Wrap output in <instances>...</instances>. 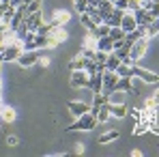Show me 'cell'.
<instances>
[{
    "label": "cell",
    "instance_id": "21",
    "mask_svg": "<svg viewBox=\"0 0 159 157\" xmlns=\"http://www.w3.org/2000/svg\"><path fill=\"white\" fill-rule=\"evenodd\" d=\"M82 69H84V56L78 54L69 60V71H82Z\"/></svg>",
    "mask_w": 159,
    "mask_h": 157
},
{
    "label": "cell",
    "instance_id": "22",
    "mask_svg": "<svg viewBox=\"0 0 159 157\" xmlns=\"http://www.w3.org/2000/svg\"><path fill=\"white\" fill-rule=\"evenodd\" d=\"M114 140H118V131H106L103 136L97 138V144H110Z\"/></svg>",
    "mask_w": 159,
    "mask_h": 157
},
{
    "label": "cell",
    "instance_id": "30",
    "mask_svg": "<svg viewBox=\"0 0 159 157\" xmlns=\"http://www.w3.org/2000/svg\"><path fill=\"white\" fill-rule=\"evenodd\" d=\"M73 7L78 13H86L88 11V0H73Z\"/></svg>",
    "mask_w": 159,
    "mask_h": 157
},
{
    "label": "cell",
    "instance_id": "28",
    "mask_svg": "<svg viewBox=\"0 0 159 157\" xmlns=\"http://www.w3.org/2000/svg\"><path fill=\"white\" fill-rule=\"evenodd\" d=\"M148 131V123L146 121H138L135 123V129H133V136H144Z\"/></svg>",
    "mask_w": 159,
    "mask_h": 157
},
{
    "label": "cell",
    "instance_id": "3",
    "mask_svg": "<svg viewBox=\"0 0 159 157\" xmlns=\"http://www.w3.org/2000/svg\"><path fill=\"white\" fill-rule=\"evenodd\" d=\"M24 52V39H15V41H11L7 48H4V52L0 54V58H2V62H13V60H17L20 58V54Z\"/></svg>",
    "mask_w": 159,
    "mask_h": 157
},
{
    "label": "cell",
    "instance_id": "9",
    "mask_svg": "<svg viewBox=\"0 0 159 157\" xmlns=\"http://www.w3.org/2000/svg\"><path fill=\"white\" fill-rule=\"evenodd\" d=\"M133 76H138L140 80H144V82H148V84L159 82V76H157V73H153V71H148V69H142L138 62L133 65Z\"/></svg>",
    "mask_w": 159,
    "mask_h": 157
},
{
    "label": "cell",
    "instance_id": "17",
    "mask_svg": "<svg viewBox=\"0 0 159 157\" xmlns=\"http://www.w3.org/2000/svg\"><path fill=\"white\" fill-rule=\"evenodd\" d=\"M110 116H112V112H110V101H106V104L97 110V123H99V125H103V123H107V118H110Z\"/></svg>",
    "mask_w": 159,
    "mask_h": 157
},
{
    "label": "cell",
    "instance_id": "37",
    "mask_svg": "<svg viewBox=\"0 0 159 157\" xmlns=\"http://www.w3.org/2000/svg\"><path fill=\"white\" fill-rule=\"evenodd\" d=\"M131 114H133V118H135V123H138V121H142V112H140L138 108H133V110H131Z\"/></svg>",
    "mask_w": 159,
    "mask_h": 157
},
{
    "label": "cell",
    "instance_id": "29",
    "mask_svg": "<svg viewBox=\"0 0 159 157\" xmlns=\"http://www.w3.org/2000/svg\"><path fill=\"white\" fill-rule=\"evenodd\" d=\"M41 2H43V0H32V2H28L26 13H37V11H41Z\"/></svg>",
    "mask_w": 159,
    "mask_h": 157
},
{
    "label": "cell",
    "instance_id": "39",
    "mask_svg": "<svg viewBox=\"0 0 159 157\" xmlns=\"http://www.w3.org/2000/svg\"><path fill=\"white\" fill-rule=\"evenodd\" d=\"M131 157H142V151L140 149H131Z\"/></svg>",
    "mask_w": 159,
    "mask_h": 157
},
{
    "label": "cell",
    "instance_id": "46",
    "mask_svg": "<svg viewBox=\"0 0 159 157\" xmlns=\"http://www.w3.org/2000/svg\"><path fill=\"white\" fill-rule=\"evenodd\" d=\"M0 69H2V58H0Z\"/></svg>",
    "mask_w": 159,
    "mask_h": 157
},
{
    "label": "cell",
    "instance_id": "6",
    "mask_svg": "<svg viewBox=\"0 0 159 157\" xmlns=\"http://www.w3.org/2000/svg\"><path fill=\"white\" fill-rule=\"evenodd\" d=\"M118 78H120V76H118L116 71H107L106 69V71H103V90H101V93H106L107 97H112V93L116 90Z\"/></svg>",
    "mask_w": 159,
    "mask_h": 157
},
{
    "label": "cell",
    "instance_id": "20",
    "mask_svg": "<svg viewBox=\"0 0 159 157\" xmlns=\"http://www.w3.org/2000/svg\"><path fill=\"white\" fill-rule=\"evenodd\" d=\"M97 50H101V52H114V41L110 39V37H101V39H97Z\"/></svg>",
    "mask_w": 159,
    "mask_h": 157
},
{
    "label": "cell",
    "instance_id": "25",
    "mask_svg": "<svg viewBox=\"0 0 159 157\" xmlns=\"http://www.w3.org/2000/svg\"><path fill=\"white\" fill-rule=\"evenodd\" d=\"M116 73L120 78H133V65H127V62H120V67L116 69Z\"/></svg>",
    "mask_w": 159,
    "mask_h": 157
},
{
    "label": "cell",
    "instance_id": "38",
    "mask_svg": "<svg viewBox=\"0 0 159 157\" xmlns=\"http://www.w3.org/2000/svg\"><path fill=\"white\" fill-rule=\"evenodd\" d=\"M84 153V142H75V155H82Z\"/></svg>",
    "mask_w": 159,
    "mask_h": 157
},
{
    "label": "cell",
    "instance_id": "36",
    "mask_svg": "<svg viewBox=\"0 0 159 157\" xmlns=\"http://www.w3.org/2000/svg\"><path fill=\"white\" fill-rule=\"evenodd\" d=\"M144 108H157L155 99H153V97H146V99H144Z\"/></svg>",
    "mask_w": 159,
    "mask_h": 157
},
{
    "label": "cell",
    "instance_id": "4",
    "mask_svg": "<svg viewBox=\"0 0 159 157\" xmlns=\"http://www.w3.org/2000/svg\"><path fill=\"white\" fill-rule=\"evenodd\" d=\"M146 52H148V37L144 35V37H140V39L133 43L131 50H129V60H131V65L140 62V60L146 56Z\"/></svg>",
    "mask_w": 159,
    "mask_h": 157
},
{
    "label": "cell",
    "instance_id": "35",
    "mask_svg": "<svg viewBox=\"0 0 159 157\" xmlns=\"http://www.w3.org/2000/svg\"><path fill=\"white\" fill-rule=\"evenodd\" d=\"M39 65H41V67H50V58H48L43 52H41V56H39Z\"/></svg>",
    "mask_w": 159,
    "mask_h": 157
},
{
    "label": "cell",
    "instance_id": "43",
    "mask_svg": "<svg viewBox=\"0 0 159 157\" xmlns=\"http://www.w3.org/2000/svg\"><path fill=\"white\" fill-rule=\"evenodd\" d=\"M2 108H4V104H2V99H0V112H2Z\"/></svg>",
    "mask_w": 159,
    "mask_h": 157
},
{
    "label": "cell",
    "instance_id": "45",
    "mask_svg": "<svg viewBox=\"0 0 159 157\" xmlns=\"http://www.w3.org/2000/svg\"><path fill=\"white\" fill-rule=\"evenodd\" d=\"M110 2H114V4H116V2H118V0H110Z\"/></svg>",
    "mask_w": 159,
    "mask_h": 157
},
{
    "label": "cell",
    "instance_id": "15",
    "mask_svg": "<svg viewBox=\"0 0 159 157\" xmlns=\"http://www.w3.org/2000/svg\"><path fill=\"white\" fill-rule=\"evenodd\" d=\"M15 118H17V112H15L13 108L4 105V108H2V112H0V121H2V123H7V125H11Z\"/></svg>",
    "mask_w": 159,
    "mask_h": 157
},
{
    "label": "cell",
    "instance_id": "23",
    "mask_svg": "<svg viewBox=\"0 0 159 157\" xmlns=\"http://www.w3.org/2000/svg\"><path fill=\"white\" fill-rule=\"evenodd\" d=\"M97 11L106 17V15H110V13L114 11V2H110V0H101V2L97 4Z\"/></svg>",
    "mask_w": 159,
    "mask_h": 157
},
{
    "label": "cell",
    "instance_id": "5",
    "mask_svg": "<svg viewBox=\"0 0 159 157\" xmlns=\"http://www.w3.org/2000/svg\"><path fill=\"white\" fill-rule=\"evenodd\" d=\"M45 22H43V11H37V13H26V17H24V22H22V26H26L30 32H37L39 26H43Z\"/></svg>",
    "mask_w": 159,
    "mask_h": 157
},
{
    "label": "cell",
    "instance_id": "42",
    "mask_svg": "<svg viewBox=\"0 0 159 157\" xmlns=\"http://www.w3.org/2000/svg\"><path fill=\"white\" fill-rule=\"evenodd\" d=\"M123 43H125V39H123V41H114V50H118V48H123Z\"/></svg>",
    "mask_w": 159,
    "mask_h": 157
},
{
    "label": "cell",
    "instance_id": "44",
    "mask_svg": "<svg viewBox=\"0 0 159 157\" xmlns=\"http://www.w3.org/2000/svg\"><path fill=\"white\" fill-rule=\"evenodd\" d=\"M0 90H2V78H0Z\"/></svg>",
    "mask_w": 159,
    "mask_h": 157
},
{
    "label": "cell",
    "instance_id": "41",
    "mask_svg": "<svg viewBox=\"0 0 159 157\" xmlns=\"http://www.w3.org/2000/svg\"><path fill=\"white\" fill-rule=\"evenodd\" d=\"M151 97H153V99H155V104L159 105V88H157V90H155V93H153V95H151Z\"/></svg>",
    "mask_w": 159,
    "mask_h": 157
},
{
    "label": "cell",
    "instance_id": "8",
    "mask_svg": "<svg viewBox=\"0 0 159 157\" xmlns=\"http://www.w3.org/2000/svg\"><path fill=\"white\" fill-rule=\"evenodd\" d=\"M69 84L73 86V88H88V84H90V76L82 69V71H71V80H69Z\"/></svg>",
    "mask_w": 159,
    "mask_h": 157
},
{
    "label": "cell",
    "instance_id": "31",
    "mask_svg": "<svg viewBox=\"0 0 159 157\" xmlns=\"http://www.w3.org/2000/svg\"><path fill=\"white\" fill-rule=\"evenodd\" d=\"M106 58H107V52H101V50L95 52V62L97 65H106Z\"/></svg>",
    "mask_w": 159,
    "mask_h": 157
},
{
    "label": "cell",
    "instance_id": "32",
    "mask_svg": "<svg viewBox=\"0 0 159 157\" xmlns=\"http://www.w3.org/2000/svg\"><path fill=\"white\" fill-rule=\"evenodd\" d=\"M142 2H144V0H127V4H129V11H135V9H140V7H142Z\"/></svg>",
    "mask_w": 159,
    "mask_h": 157
},
{
    "label": "cell",
    "instance_id": "7",
    "mask_svg": "<svg viewBox=\"0 0 159 157\" xmlns=\"http://www.w3.org/2000/svg\"><path fill=\"white\" fill-rule=\"evenodd\" d=\"M39 56H41V50H24L15 62L20 67H32L34 62H39Z\"/></svg>",
    "mask_w": 159,
    "mask_h": 157
},
{
    "label": "cell",
    "instance_id": "27",
    "mask_svg": "<svg viewBox=\"0 0 159 157\" xmlns=\"http://www.w3.org/2000/svg\"><path fill=\"white\" fill-rule=\"evenodd\" d=\"M82 48H88V50H97V37L95 35H86V39H84V43H82Z\"/></svg>",
    "mask_w": 159,
    "mask_h": 157
},
{
    "label": "cell",
    "instance_id": "26",
    "mask_svg": "<svg viewBox=\"0 0 159 157\" xmlns=\"http://www.w3.org/2000/svg\"><path fill=\"white\" fill-rule=\"evenodd\" d=\"M80 22L84 24V28H86V30H93V28L97 26V24L93 22V17H90L88 13H80Z\"/></svg>",
    "mask_w": 159,
    "mask_h": 157
},
{
    "label": "cell",
    "instance_id": "33",
    "mask_svg": "<svg viewBox=\"0 0 159 157\" xmlns=\"http://www.w3.org/2000/svg\"><path fill=\"white\" fill-rule=\"evenodd\" d=\"M7 144H9V146H17V144H20L17 136H11V133H7Z\"/></svg>",
    "mask_w": 159,
    "mask_h": 157
},
{
    "label": "cell",
    "instance_id": "11",
    "mask_svg": "<svg viewBox=\"0 0 159 157\" xmlns=\"http://www.w3.org/2000/svg\"><path fill=\"white\" fill-rule=\"evenodd\" d=\"M67 108H69V112L78 118V116H82V114H86V112H90V105L84 104V101H69L67 104Z\"/></svg>",
    "mask_w": 159,
    "mask_h": 157
},
{
    "label": "cell",
    "instance_id": "13",
    "mask_svg": "<svg viewBox=\"0 0 159 157\" xmlns=\"http://www.w3.org/2000/svg\"><path fill=\"white\" fill-rule=\"evenodd\" d=\"M120 28L125 30V32H131L138 28V22H135V17H133V11H125V15H123V20H120Z\"/></svg>",
    "mask_w": 159,
    "mask_h": 157
},
{
    "label": "cell",
    "instance_id": "24",
    "mask_svg": "<svg viewBox=\"0 0 159 157\" xmlns=\"http://www.w3.org/2000/svg\"><path fill=\"white\" fill-rule=\"evenodd\" d=\"M125 35H127V32H125L120 26H112V28H110V35H107V37H110L112 41H123V39H125Z\"/></svg>",
    "mask_w": 159,
    "mask_h": 157
},
{
    "label": "cell",
    "instance_id": "19",
    "mask_svg": "<svg viewBox=\"0 0 159 157\" xmlns=\"http://www.w3.org/2000/svg\"><path fill=\"white\" fill-rule=\"evenodd\" d=\"M110 112H112V116H116V118H125V116H127V105L125 104H112V101H110Z\"/></svg>",
    "mask_w": 159,
    "mask_h": 157
},
{
    "label": "cell",
    "instance_id": "16",
    "mask_svg": "<svg viewBox=\"0 0 159 157\" xmlns=\"http://www.w3.org/2000/svg\"><path fill=\"white\" fill-rule=\"evenodd\" d=\"M116 90H123V93H133V95H138V90L133 88V84H131V78H118Z\"/></svg>",
    "mask_w": 159,
    "mask_h": 157
},
{
    "label": "cell",
    "instance_id": "18",
    "mask_svg": "<svg viewBox=\"0 0 159 157\" xmlns=\"http://www.w3.org/2000/svg\"><path fill=\"white\" fill-rule=\"evenodd\" d=\"M120 62H123V60H120L116 54L110 52V54H107V58H106V69H107V71H116V69L120 67Z\"/></svg>",
    "mask_w": 159,
    "mask_h": 157
},
{
    "label": "cell",
    "instance_id": "1",
    "mask_svg": "<svg viewBox=\"0 0 159 157\" xmlns=\"http://www.w3.org/2000/svg\"><path fill=\"white\" fill-rule=\"evenodd\" d=\"M97 125H99V123H97V116H95L93 112H86V114L78 116V118L67 127V131H93Z\"/></svg>",
    "mask_w": 159,
    "mask_h": 157
},
{
    "label": "cell",
    "instance_id": "34",
    "mask_svg": "<svg viewBox=\"0 0 159 157\" xmlns=\"http://www.w3.org/2000/svg\"><path fill=\"white\" fill-rule=\"evenodd\" d=\"M148 131H153L155 136H159V123L157 121H148Z\"/></svg>",
    "mask_w": 159,
    "mask_h": 157
},
{
    "label": "cell",
    "instance_id": "10",
    "mask_svg": "<svg viewBox=\"0 0 159 157\" xmlns=\"http://www.w3.org/2000/svg\"><path fill=\"white\" fill-rule=\"evenodd\" d=\"M52 22H56L58 26H65L71 22V13L67 9H54L52 11Z\"/></svg>",
    "mask_w": 159,
    "mask_h": 157
},
{
    "label": "cell",
    "instance_id": "2",
    "mask_svg": "<svg viewBox=\"0 0 159 157\" xmlns=\"http://www.w3.org/2000/svg\"><path fill=\"white\" fill-rule=\"evenodd\" d=\"M69 39V32H67V28L65 26H56L45 35V50H54V48H58L60 43H65Z\"/></svg>",
    "mask_w": 159,
    "mask_h": 157
},
{
    "label": "cell",
    "instance_id": "40",
    "mask_svg": "<svg viewBox=\"0 0 159 157\" xmlns=\"http://www.w3.org/2000/svg\"><path fill=\"white\" fill-rule=\"evenodd\" d=\"M9 4H11V7H20V4H24V0H11Z\"/></svg>",
    "mask_w": 159,
    "mask_h": 157
},
{
    "label": "cell",
    "instance_id": "14",
    "mask_svg": "<svg viewBox=\"0 0 159 157\" xmlns=\"http://www.w3.org/2000/svg\"><path fill=\"white\" fill-rule=\"evenodd\" d=\"M88 88H90L93 93H101V90H103V71H97L95 76H90Z\"/></svg>",
    "mask_w": 159,
    "mask_h": 157
},
{
    "label": "cell",
    "instance_id": "12",
    "mask_svg": "<svg viewBox=\"0 0 159 157\" xmlns=\"http://www.w3.org/2000/svg\"><path fill=\"white\" fill-rule=\"evenodd\" d=\"M123 15H125V11L114 7V11H112L110 15H106V17H103V24H107L110 28H112V26H120V20H123Z\"/></svg>",
    "mask_w": 159,
    "mask_h": 157
}]
</instances>
